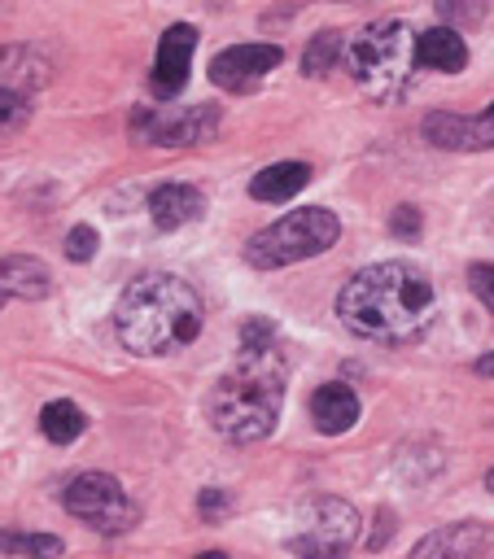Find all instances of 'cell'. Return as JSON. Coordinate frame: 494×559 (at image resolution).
I'll return each instance as SVG.
<instances>
[{
    "label": "cell",
    "mask_w": 494,
    "mask_h": 559,
    "mask_svg": "<svg viewBox=\"0 0 494 559\" xmlns=\"http://www.w3.org/2000/svg\"><path fill=\"white\" fill-rule=\"evenodd\" d=\"M284 406V354L275 345V328L267 319H249L240 328L236 367L210 389V424L227 441H262Z\"/></svg>",
    "instance_id": "1"
},
{
    "label": "cell",
    "mask_w": 494,
    "mask_h": 559,
    "mask_svg": "<svg viewBox=\"0 0 494 559\" xmlns=\"http://www.w3.org/2000/svg\"><path fill=\"white\" fill-rule=\"evenodd\" d=\"M437 310L433 280L415 262H376L363 266L341 293H337V314L341 323L380 345H402L415 341Z\"/></svg>",
    "instance_id": "2"
},
{
    "label": "cell",
    "mask_w": 494,
    "mask_h": 559,
    "mask_svg": "<svg viewBox=\"0 0 494 559\" xmlns=\"http://www.w3.org/2000/svg\"><path fill=\"white\" fill-rule=\"evenodd\" d=\"M201 319H205V310H201L197 288L179 275H166V271L131 280L114 306L118 341L144 358L184 349L201 332Z\"/></svg>",
    "instance_id": "3"
},
{
    "label": "cell",
    "mask_w": 494,
    "mask_h": 559,
    "mask_svg": "<svg viewBox=\"0 0 494 559\" xmlns=\"http://www.w3.org/2000/svg\"><path fill=\"white\" fill-rule=\"evenodd\" d=\"M341 61H345L350 79L363 87V96H372V100L407 96V87L415 79V66H420L415 35L398 17H380V22L363 26L358 35H350Z\"/></svg>",
    "instance_id": "4"
},
{
    "label": "cell",
    "mask_w": 494,
    "mask_h": 559,
    "mask_svg": "<svg viewBox=\"0 0 494 559\" xmlns=\"http://www.w3.org/2000/svg\"><path fill=\"white\" fill-rule=\"evenodd\" d=\"M337 236H341L337 214L324 210V205H306V210H293V214L275 218L271 227H262V231L245 245V262L258 266V271L293 266V262H306V258L332 249Z\"/></svg>",
    "instance_id": "5"
},
{
    "label": "cell",
    "mask_w": 494,
    "mask_h": 559,
    "mask_svg": "<svg viewBox=\"0 0 494 559\" xmlns=\"http://www.w3.org/2000/svg\"><path fill=\"white\" fill-rule=\"evenodd\" d=\"M358 537V511L341 498H310L297 511V528L289 537V550L297 559H345V550Z\"/></svg>",
    "instance_id": "6"
},
{
    "label": "cell",
    "mask_w": 494,
    "mask_h": 559,
    "mask_svg": "<svg viewBox=\"0 0 494 559\" xmlns=\"http://www.w3.org/2000/svg\"><path fill=\"white\" fill-rule=\"evenodd\" d=\"M66 511L96 533H127L140 520V507L127 498V489L105 472H83L66 485Z\"/></svg>",
    "instance_id": "7"
},
{
    "label": "cell",
    "mask_w": 494,
    "mask_h": 559,
    "mask_svg": "<svg viewBox=\"0 0 494 559\" xmlns=\"http://www.w3.org/2000/svg\"><path fill=\"white\" fill-rule=\"evenodd\" d=\"M136 140L162 144V148H184V144H205L219 131V109L214 105H179V109H140L131 118Z\"/></svg>",
    "instance_id": "8"
},
{
    "label": "cell",
    "mask_w": 494,
    "mask_h": 559,
    "mask_svg": "<svg viewBox=\"0 0 494 559\" xmlns=\"http://www.w3.org/2000/svg\"><path fill=\"white\" fill-rule=\"evenodd\" d=\"M280 57L284 52L275 44H232L210 61V79L223 92H249L280 66Z\"/></svg>",
    "instance_id": "9"
},
{
    "label": "cell",
    "mask_w": 494,
    "mask_h": 559,
    "mask_svg": "<svg viewBox=\"0 0 494 559\" xmlns=\"http://www.w3.org/2000/svg\"><path fill=\"white\" fill-rule=\"evenodd\" d=\"M411 559H494V528L481 520H459L446 528H433L415 542Z\"/></svg>",
    "instance_id": "10"
},
{
    "label": "cell",
    "mask_w": 494,
    "mask_h": 559,
    "mask_svg": "<svg viewBox=\"0 0 494 559\" xmlns=\"http://www.w3.org/2000/svg\"><path fill=\"white\" fill-rule=\"evenodd\" d=\"M192 52H197V31H192L188 22H175V26L162 35L157 57H153V74H149L153 96L170 100V96H179V92H184V83H188V66H192Z\"/></svg>",
    "instance_id": "11"
},
{
    "label": "cell",
    "mask_w": 494,
    "mask_h": 559,
    "mask_svg": "<svg viewBox=\"0 0 494 559\" xmlns=\"http://www.w3.org/2000/svg\"><path fill=\"white\" fill-rule=\"evenodd\" d=\"M424 135L437 148H463V153L494 148V105H485L472 118H463V114H428L424 118Z\"/></svg>",
    "instance_id": "12"
},
{
    "label": "cell",
    "mask_w": 494,
    "mask_h": 559,
    "mask_svg": "<svg viewBox=\"0 0 494 559\" xmlns=\"http://www.w3.org/2000/svg\"><path fill=\"white\" fill-rule=\"evenodd\" d=\"M201 210H205V201H201V192L188 188V183H162V188H153V197H149V218H153L157 231H175V227H184V223H197Z\"/></svg>",
    "instance_id": "13"
},
{
    "label": "cell",
    "mask_w": 494,
    "mask_h": 559,
    "mask_svg": "<svg viewBox=\"0 0 494 559\" xmlns=\"http://www.w3.org/2000/svg\"><path fill=\"white\" fill-rule=\"evenodd\" d=\"M310 419H315V428L319 432H328V437H341V432H350L354 428V419H358V397H354V389L350 384H319L315 393H310Z\"/></svg>",
    "instance_id": "14"
},
{
    "label": "cell",
    "mask_w": 494,
    "mask_h": 559,
    "mask_svg": "<svg viewBox=\"0 0 494 559\" xmlns=\"http://www.w3.org/2000/svg\"><path fill=\"white\" fill-rule=\"evenodd\" d=\"M415 57L428 70L459 74L468 66V44H463V35L455 26H433V31H420L415 35Z\"/></svg>",
    "instance_id": "15"
},
{
    "label": "cell",
    "mask_w": 494,
    "mask_h": 559,
    "mask_svg": "<svg viewBox=\"0 0 494 559\" xmlns=\"http://www.w3.org/2000/svg\"><path fill=\"white\" fill-rule=\"evenodd\" d=\"M52 288V275L39 258H26V253H13V258H0V293L4 297H48Z\"/></svg>",
    "instance_id": "16"
},
{
    "label": "cell",
    "mask_w": 494,
    "mask_h": 559,
    "mask_svg": "<svg viewBox=\"0 0 494 559\" xmlns=\"http://www.w3.org/2000/svg\"><path fill=\"white\" fill-rule=\"evenodd\" d=\"M306 183H310V166H306V162H275V166H267V170H258V175L249 179V197L280 205V201L297 197Z\"/></svg>",
    "instance_id": "17"
},
{
    "label": "cell",
    "mask_w": 494,
    "mask_h": 559,
    "mask_svg": "<svg viewBox=\"0 0 494 559\" xmlns=\"http://www.w3.org/2000/svg\"><path fill=\"white\" fill-rule=\"evenodd\" d=\"M48 83V61L35 57L31 48H0V87L4 92H39Z\"/></svg>",
    "instance_id": "18"
},
{
    "label": "cell",
    "mask_w": 494,
    "mask_h": 559,
    "mask_svg": "<svg viewBox=\"0 0 494 559\" xmlns=\"http://www.w3.org/2000/svg\"><path fill=\"white\" fill-rule=\"evenodd\" d=\"M83 424H87L83 411H79L74 402H66V397H61V402H48V406L39 411V432H44L48 441H57V445H70V441L83 432Z\"/></svg>",
    "instance_id": "19"
},
{
    "label": "cell",
    "mask_w": 494,
    "mask_h": 559,
    "mask_svg": "<svg viewBox=\"0 0 494 559\" xmlns=\"http://www.w3.org/2000/svg\"><path fill=\"white\" fill-rule=\"evenodd\" d=\"M341 57H345L341 31H319V35L306 44V52H302V74H306V79H319V74H328Z\"/></svg>",
    "instance_id": "20"
},
{
    "label": "cell",
    "mask_w": 494,
    "mask_h": 559,
    "mask_svg": "<svg viewBox=\"0 0 494 559\" xmlns=\"http://www.w3.org/2000/svg\"><path fill=\"white\" fill-rule=\"evenodd\" d=\"M0 550H4V555H26V559H52V555H61V537H52V533H9V528H0Z\"/></svg>",
    "instance_id": "21"
},
{
    "label": "cell",
    "mask_w": 494,
    "mask_h": 559,
    "mask_svg": "<svg viewBox=\"0 0 494 559\" xmlns=\"http://www.w3.org/2000/svg\"><path fill=\"white\" fill-rule=\"evenodd\" d=\"M96 245H101L96 227L79 223V227H70V236H66V258H70V262H87V258H96Z\"/></svg>",
    "instance_id": "22"
},
{
    "label": "cell",
    "mask_w": 494,
    "mask_h": 559,
    "mask_svg": "<svg viewBox=\"0 0 494 559\" xmlns=\"http://www.w3.org/2000/svg\"><path fill=\"white\" fill-rule=\"evenodd\" d=\"M437 13H442L446 22H455V31H459V26H468V22H481L485 0H437Z\"/></svg>",
    "instance_id": "23"
},
{
    "label": "cell",
    "mask_w": 494,
    "mask_h": 559,
    "mask_svg": "<svg viewBox=\"0 0 494 559\" xmlns=\"http://www.w3.org/2000/svg\"><path fill=\"white\" fill-rule=\"evenodd\" d=\"M468 288H472L477 301L494 314V262H472V266H468Z\"/></svg>",
    "instance_id": "24"
},
{
    "label": "cell",
    "mask_w": 494,
    "mask_h": 559,
    "mask_svg": "<svg viewBox=\"0 0 494 559\" xmlns=\"http://www.w3.org/2000/svg\"><path fill=\"white\" fill-rule=\"evenodd\" d=\"M26 114H31V96H22V92H4V87H0V131L26 122Z\"/></svg>",
    "instance_id": "25"
},
{
    "label": "cell",
    "mask_w": 494,
    "mask_h": 559,
    "mask_svg": "<svg viewBox=\"0 0 494 559\" xmlns=\"http://www.w3.org/2000/svg\"><path fill=\"white\" fill-rule=\"evenodd\" d=\"M389 227H393V236L415 240V236H420V210H415V205H398L393 218H389Z\"/></svg>",
    "instance_id": "26"
},
{
    "label": "cell",
    "mask_w": 494,
    "mask_h": 559,
    "mask_svg": "<svg viewBox=\"0 0 494 559\" xmlns=\"http://www.w3.org/2000/svg\"><path fill=\"white\" fill-rule=\"evenodd\" d=\"M197 507H201L205 520H214V515L227 511V493H223V489H201V502H197Z\"/></svg>",
    "instance_id": "27"
},
{
    "label": "cell",
    "mask_w": 494,
    "mask_h": 559,
    "mask_svg": "<svg viewBox=\"0 0 494 559\" xmlns=\"http://www.w3.org/2000/svg\"><path fill=\"white\" fill-rule=\"evenodd\" d=\"M477 371H481V376H494V354H490V358H481V362H477Z\"/></svg>",
    "instance_id": "28"
},
{
    "label": "cell",
    "mask_w": 494,
    "mask_h": 559,
    "mask_svg": "<svg viewBox=\"0 0 494 559\" xmlns=\"http://www.w3.org/2000/svg\"><path fill=\"white\" fill-rule=\"evenodd\" d=\"M197 559H227L223 550H205V555H197Z\"/></svg>",
    "instance_id": "29"
},
{
    "label": "cell",
    "mask_w": 494,
    "mask_h": 559,
    "mask_svg": "<svg viewBox=\"0 0 494 559\" xmlns=\"http://www.w3.org/2000/svg\"><path fill=\"white\" fill-rule=\"evenodd\" d=\"M485 485H490V493H494V467H490V476H485Z\"/></svg>",
    "instance_id": "30"
},
{
    "label": "cell",
    "mask_w": 494,
    "mask_h": 559,
    "mask_svg": "<svg viewBox=\"0 0 494 559\" xmlns=\"http://www.w3.org/2000/svg\"><path fill=\"white\" fill-rule=\"evenodd\" d=\"M4 301H9V297H4V293H0V306H4Z\"/></svg>",
    "instance_id": "31"
}]
</instances>
